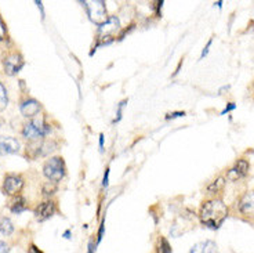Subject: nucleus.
<instances>
[{
    "instance_id": "23",
    "label": "nucleus",
    "mask_w": 254,
    "mask_h": 253,
    "mask_svg": "<svg viewBox=\"0 0 254 253\" xmlns=\"http://www.w3.org/2000/svg\"><path fill=\"white\" fill-rule=\"evenodd\" d=\"M236 108V105L235 104H234V102H231V104H229L228 107H225V109H224V111H222L221 112V115H225V114H228L229 111H232V109H235Z\"/></svg>"
},
{
    "instance_id": "3",
    "label": "nucleus",
    "mask_w": 254,
    "mask_h": 253,
    "mask_svg": "<svg viewBox=\"0 0 254 253\" xmlns=\"http://www.w3.org/2000/svg\"><path fill=\"white\" fill-rule=\"evenodd\" d=\"M51 132V126L43 119H33L28 122L22 129V136L28 140H39L46 137Z\"/></svg>"
},
{
    "instance_id": "6",
    "label": "nucleus",
    "mask_w": 254,
    "mask_h": 253,
    "mask_svg": "<svg viewBox=\"0 0 254 253\" xmlns=\"http://www.w3.org/2000/svg\"><path fill=\"white\" fill-rule=\"evenodd\" d=\"M3 67H4V72L7 75H15L24 67V60L19 54L13 53L3 60Z\"/></svg>"
},
{
    "instance_id": "18",
    "label": "nucleus",
    "mask_w": 254,
    "mask_h": 253,
    "mask_svg": "<svg viewBox=\"0 0 254 253\" xmlns=\"http://www.w3.org/2000/svg\"><path fill=\"white\" fill-rule=\"evenodd\" d=\"M7 102H8V97H7V90L6 87L0 83V111H3L7 107Z\"/></svg>"
},
{
    "instance_id": "1",
    "label": "nucleus",
    "mask_w": 254,
    "mask_h": 253,
    "mask_svg": "<svg viewBox=\"0 0 254 253\" xmlns=\"http://www.w3.org/2000/svg\"><path fill=\"white\" fill-rule=\"evenodd\" d=\"M228 216L227 205L220 199H210L202 205L199 217L203 226L211 230H217L222 226Z\"/></svg>"
},
{
    "instance_id": "15",
    "label": "nucleus",
    "mask_w": 254,
    "mask_h": 253,
    "mask_svg": "<svg viewBox=\"0 0 254 253\" xmlns=\"http://www.w3.org/2000/svg\"><path fill=\"white\" fill-rule=\"evenodd\" d=\"M156 253H173L172 245L169 244V241L165 237H159L156 241Z\"/></svg>"
},
{
    "instance_id": "4",
    "label": "nucleus",
    "mask_w": 254,
    "mask_h": 253,
    "mask_svg": "<svg viewBox=\"0 0 254 253\" xmlns=\"http://www.w3.org/2000/svg\"><path fill=\"white\" fill-rule=\"evenodd\" d=\"M83 4H84L86 10H87L90 19L94 24L101 26L104 22H107V19L109 17L107 15V7H105L104 1H101V0H94V1H84Z\"/></svg>"
},
{
    "instance_id": "28",
    "label": "nucleus",
    "mask_w": 254,
    "mask_h": 253,
    "mask_svg": "<svg viewBox=\"0 0 254 253\" xmlns=\"http://www.w3.org/2000/svg\"><path fill=\"white\" fill-rule=\"evenodd\" d=\"M1 125H3V120L0 119V126H1Z\"/></svg>"
},
{
    "instance_id": "25",
    "label": "nucleus",
    "mask_w": 254,
    "mask_h": 253,
    "mask_svg": "<svg viewBox=\"0 0 254 253\" xmlns=\"http://www.w3.org/2000/svg\"><path fill=\"white\" fill-rule=\"evenodd\" d=\"M28 253H43V252H42V251H40V249H39L36 245H31V247H29V249H28Z\"/></svg>"
},
{
    "instance_id": "19",
    "label": "nucleus",
    "mask_w": 254,
    "mask_h": 253,
    "mask_svg": "<svg viewBox=\"0 0 254 253\" xmlns=\"http://www.w3.org/2000/svg\"><path fill=\"white\" fill-rule=\"evenodd\" d=\"M56 185H54V183L53 181H49V183H46L45 185H43V192H45V195H53L54 192H56Z\"/></svg>"
},
{
    "instance_id": "11",
    "label": "nucleus",
    "mask_w": 254,
    "mask_h": 253,
    "mask_svg": "<svg viewBox=\"0 0 254 253\" xmlns=\"http://www.w3.org/2000/svg\"><path fill=\"white\" fill-rule=\"evenodd\" d=\"M119 29V19L116 17H109L107 22L100 26V38H111Z\"/></svg>"
},
{
    "instance_id": "13",
    "label": "nucleus",
    "mask_w": 254,
    "mask_h": 253,
    "mask_svg": "<svg viewBox=\"0 0 254 253\" xmlns=\"http://www.w3.org/2000/svg\"><path fill=\"white\" fill-rule=\"evenodd\" d=\"M190 253H217V244L211 240L197 242L196 245L192 247Z\"/></svg>"
},
{
    "instance_id": "8",
    "label": "nucleus",
    "mask_w": 254,
    "mask_h": 253,
    "mask_svg": "<svg viewBox=\"0 0 254 253\" xmlns=\"http://www.w3.org/2000/svg\"><path fill=\"white\" fill-rule=\"evenodd\" d=\"M249 171V162L246 159H239L232 169H229L227 177L229 181H238L239 178L245 177Z\"/></svg>"
},
{
    "instance_id": "26",
    "label": "nucleus",
    "mask_w": 254,
    "mask_h": 253,
    "mask_svg": "<svg viewBox=\"0 0 254 253\" xmlns=\"http://www.w3.org/2000/svg\"><path fill=\"white\" fill-rule=\"evenodd\" d=\"M108 176H109V169L107 170V173H105V177H104V187H107L108 185Z\"/></svg>"
},
{
    "instance_id": "21",
    "label": "nucleus",
    "mask_w": 254,
    "mask_h": 253,
    "mask_svg": "<svg viewBox=\"0 0 254 253\" xmlns=\"http://www.w3.org/2000/svg\"><path fill=\"white\" fill-rule=\"evenodd\" d=\"M211 43H213V40L210 39L209 42H207V45H206V47L203 49V51H202V54H200V58H203L207 56V53H209V49H210V46H211Z\"/></svg>"
},
{
    "instance_id": "10",
    "label": "nucleus",
    "mask_w": 254,
    "mask_h": 253,
    "mask_svg": "<svg viewBox=\"0 0 254 253\" xmlns=\"http://www.w3.org/2000/svg\"><path fill=\"white\" fill-rule=\"evenodd\" d=\"M54 213H56V203L51 201L40 203L38 208L35 209V217L39 222H45L47 219H50Z\"/></svg>"
},
{
    "instance_id": "22",
    "label": "nucleus",
    "mask_w": 254,
    "mask_h": 253,
    "mask_svg": "<svg viewBox=\"0 0 254 253\" xmlns=\"http://www.w3.org/2000/svg\"><path fill=\"white\" fill-rule=\"evenodd\" d=\"M10 252V248L7 245L6 242H1L0 241V253H8Z\"/></svg>"
},
{
    "instance_id": "20",
    "label": "nucleus",
    "mask_w": 254,
    "mask_h": 253,
    "mask_svg": "<svg viewBox=\"0 0 254 253\" xmlns=\"http://www.w3.org/2000/svg\"><path fill=\"white\" fill-rule=\"evenodd\" d=\"M6 33H7L6 24L3 22V19L0 18V40H3V39L6 38Z\"/></svg>"
},
{
    "instance_id": "12",
    "label": "nucleus",
    "mask_w": 254,
    "mask_h": 253,
    "mask_svg": "<svg viewBox=\"0 0 254 253\" xmlns=\"http://www.w3.org/2000/svg\"><path fill=\"white\" fill-rule=\"evenodd\" d=\"M19 111H21V114L24 115L25 118H33V116H36L40 112V104L36 100L29 98V100H26V101L21 104Z\"/></svg>"
},
{
    "instance_id": "2",
    "label": "nucleus",
    "mask_w": 254,
    "mask_h": 253,
    "mask_svg": "<svg viewBox=\"0 0 254 253\" xmlns=\"http://www.w3.org/2000/svg\"><path fill=\"white\" fill-rule=\"evenodd\" d=\"M43 173L45 176L53 183L61 181L66 173V168H65V162L61 157H54L50 158L43 166Z\"/></svg>"
},
{
    "instance_id": "9",
    "label": "nucleus",
    "mask_w": 254,
    "mask_h": 253,
    "mask_svg": "<svg viewBox=\"0 0 254 253\" xmlns=\"http://www.w3.org/2000/svg\"><path fill=\"white\" fill-rule=\"evenodd\" d=\"M19 151V141L14 137L0 136V155H10Z\"/></svg>"
},
{
    "instance_id": "7",
    "label": "nucleus",
    "mask_w": 254,
    "mask_h": 253,
    "mask_svg": "<svg viewBox=\"0 0 254 253\" xmlns=\"http://www.w3.org/2000/svg\"><path fill=\"white\" fill-rule=\"evenodd\" d=\"M239 212L245 217H254V191H249L239 201Z\"/></svg>"
},
{
    "instance_id": "27",
    "label": "nucleus",
    "mask_w": 254,
    "mask_h": 253,
    "mask_svg": "<svg viewBox=\"0 0 254 253\" xmlns=\"http://www.w3.org/2000/svg\"><path fill=\"white\" fill-rule=\"evenodd\" d=\"M102 147H104V136H100V148L102 150Z\"/></svg>"
},
{
    "instance_id": "17",
    "label": "nucleus",
    "mask_w": 254,
    "mask_h": 253,
    "mask_svg": "<svg viewBox=\"0 0 254 253\" xmlns=\"http://www.w3.org/2000/svg\"><path fill=\"white\" fill-rule=\"evenodd\" d=\"M224 184H225L224 178H217L216 181H213V183L207 187V194H216V192H220V191L224 188Z\"/></svg>"
},
{
    "instance_id": "5",
    "label": "nucleus",
    "mask_w": 254,
    "mask_h": 253,
    "mask_svg": "<svg viewBox=\"0 0 254 253\" xmlns=\"http://www.w3.org/2000/svg\"><path fill=\"white\" fill-rule=\"evenodd\" d=\"M24 187V180L15 176V174H8L4 177V183H3V192L6 195H17L19 191Z\"/></svg>"
},
{
    "instance_id": "14",
    "label": "nucleus",
    "mask_w": 254,
    "mask_h": 253,
    "mask_svg": "<svg viewBox=\"0 0 254 253\" xmlns=\"http://www.w3.org/2000/svg\"><path fill=\"white\" fill-rule=\"evenodd\" d=\"M26 208H28V205H26V199L24 198V196H21V195L15 196V198H14V201L11 202V206H10L11 212H14V213H21V212L26 210Z\"/></svg>"
},
{
    "instance_id": "24",
    "label": "nucleus",
    "mask_w": 254,
    "mask_h": 253,
    "mask_svg": "<svg viewBox=\"0 0 254 253\" xmlns=\"http://www.w3.org/2000/svg\"><path fill=\"white\" fill-rule=\"evenodd\" d=\"M185 112H174V114H169L166 116V119H170V118H180V116H184Z\"/></svg>"
},
{
    "instance_id": "16",
    "label": "nucleus",
    "mask_w": 254,
    "mask_h": 253,
    "mask_svg": "<svg viewBox=\"0 0 254 253\" xmlns=\"http://www.w3.org/2000/svg\"><path fill=\"white\" fill-rule=\"evenodd\" d=\"M14 231V226L13 223H11V220L10 219H7V217H4V219H1V222H0V233L3 235H6V237H8V235L13 234Z\"/></svg>"
}]
</instances>
